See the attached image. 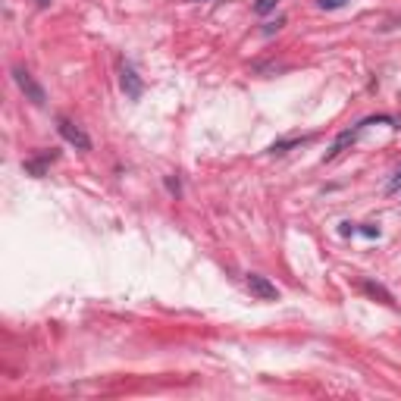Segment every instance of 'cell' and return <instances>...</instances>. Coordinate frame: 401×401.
Listing matches in <instances>:
<instances>
[{
	"mask_svg": "<svg viewBox=\"0 0 401 401\" xmlns=\"http://www.w3.org/2000/svg\"><path fill=\"white\" fill-rule=\"evenodd\" d=\"M276 3H279V0H257V3H254V10H257V13L264 16V13H270V10L276 7Z\"/></svg>",
	"mask_w": 401,
	"mask_h": 401,
	"instance_id": "5b68a950",
	"label": "cell"
},
{
	"mask_svg": "<svg viewBox=\"0 0 401 401\" xmlns=\"http://www.w3.org/2000/svg\"><path fill=\"white\" fill-rule=\"evenodd\" d=\"M248 288H251V295H257L260 301H276L279 298V288L273 286L266 276H260V273H248Z\"/></svg>",
	"mask_w": 401,
	"mask_h": 401,
	"instance_id": "3957f363",
	"label": "cell"
},
{
	"mask_svg": "<svg viewBox=\"0 0 401 401\" xmlns=\"http://www.w3.org/2000/svg\"><path fill=\"white\" fill-rule=\"evenodd\" d=\"M35 3H38V7H48V3H50V0H35Z\"/></svg>",
	"mask_w": 401,
	"mask_h": 401,
	"instance_id": "9c48e42d",
	"label": "cell"
},
{
	"mask_svg": "<svg viewBox=\"0 0 401 401\" xmlns=\"http://www.w3.org/2000/svg\"><path fill=\"white\" fill-rule=\"evenodd\" d=\"M13 82L19 85V91L26 95V101H32L35 107H44V101H48V97H44V88L35 82V75L28 72L26 66H13Z\"/></svg>",
	"mask_w": 401,
	"mask_h": 401,
	"instance_id": "6da1fadb",
	"label": "cell"
},
{
	"mask_svg": "<svg viewBox=\"0 0 401 401\" xmlns=\"http://www.w3.org/2000/svg\"><path fill=\"white\" fill-rule=\"evenodd\" d=\"M342 3H345V0H320V7L323 10H339Z\"/></svg>",
	"mask_w": 401,
	"mask_h": 401,
	"instance_id": "8992f818",
	"label": "cell"
},
{
	"mask_svg": "<svg viewBox=\"0 0 401 401\" xmlns=\"http://www.w3.org/2000/svg\"><path fill=\"white\" fill-rule=\"evenodd\" d=\"M360 232H364V235H370V238H373V235H380V229H376V226H364V229H360Z\"/></svg>",
	"mask_w": 401,
	"mask_h": 401,
	"instance_id": "ba28073f",
	"label": "cell"
},
{
	"mask_svg": "<svg viewBox=\"0 0 401 401\" xmlns=\"http://www.w3.org/2000/svg\"><path fill=\"white\" fill-rule=\"evenodd\" d=\"M401 188V173H395V179L389 182V191H398Z\"/></svg>",
	"mask_w": 401,
	"mask_h": 401,
	"instance_id": "52a82bcc",
	"label": "cell"
},
{
	"mask_svg": "<svg viewBox=\"0 0 401 401\" xmlns=\"http://www.w3.org/2000/svg\"><path fill=\"white\" fill-rule=\"evenodd\" d=\"M119 82H123L126 97H132V101H138V97H141L144 85H141V79H138V72L132 66H123V72H119Z\"/></svg>",
	"mask_w": 401,
	"mask_h": 401,
	"instance_id": "277c9868",
	"label": "cell"
},
{
	"mask_svg": "<svg viewBox=\"0 0 401 401\" xmlns=\"http://www.w3.org/2000/svg\"><path fill=\"white\" fill-rule=\"evenodd\" d=\"M57 129H60V135L66 138L69 144H72L75 150H91V138L82 132V126H75L72 119H66V116H57Z\"/></svg>",
	"mask_w": 401,
	"mask_h": 401,
	"instance_id": "7a4b0ae2",
	"label": "cell"
}]
</instances>
